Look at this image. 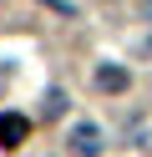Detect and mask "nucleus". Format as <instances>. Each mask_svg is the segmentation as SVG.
I'll list each match as a JSON object with an SVG mask.
<instances>
[{"mask_svg": "<svg viewBox=\"0 0 152 157\" xmlns=\"http://www.w3.org/2000/svg\"><path fill=\"white\" fill-rule=\"evenodd\" d=\"M61 112H66V96L51 91V96H46V117H61Z\"/></svg>", "mask_w": 152, "mask_h": 157, "instance_id": "20e7f679", "label": "nucleus"}, {"mask_svg": "<svg viewBox=\"0 0 152 157\" xmlns=\"http://www.w3.org/2000/svg\"><path fill=\"white\" fill-rule=\"evenodd\" d=\"M25 132H30V122H25L20 112H5V117H0V142H5V147H20Z\"/></svg>", "mask_w": 152, "mask_h": 157, "instance_id": "f257e3e1", "label": "nucleus"}, {"mask_svg": "<svg viewBox=\"0 0 152 157\" xmlns=\"http://www.w3.org/2000/svg\"><path fill=\"white\" fill-rule=\"evenodd\" d=\"M96 86H101V91H122V86H127V71H122V66H101Z\"/></svg>", "mask_w": 152, "mask_h": 157, "instance_id": "7ed1b4c3", "label": "nucleus"}, {"mask_svg": "<svg viewBox=\"0 0 152 157\" xmlns=\"http://www.w3.org/2000/svg\"><path fill=\"white\" fill-rule=\"evenodd\" d=\"M71 147H76V152H96L101 147V132H96V122H76V132H71Z\"/></svg>", "mask_w": 152, "mask_h": 157, "instance_id": "f03ea898", "label": "nucleus"}]
</instances>
